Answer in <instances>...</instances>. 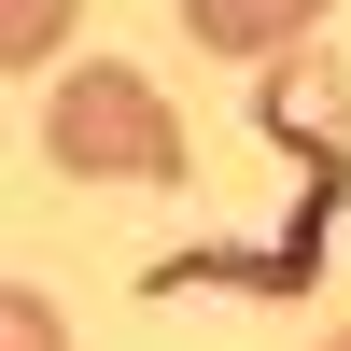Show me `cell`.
Listing matches in <instances>:
<instances>
[{
    "label": "cell",
    "instance_id": "6da1fadb",
    "mask_svg": "<svg viewBox=\"0 0 351 351\" xmlns=\"http://www.w3.org/2000/svg\"><path fill=\"white\" fill-rule=\"evenodd\" d=\"M43 155L71 183H183V112L141 71H71L43 99Z\"/></svg>",
    "mask_w": 351,
    "mask_h": 351
},
{
    "label": "cell",
    "instance_id": "7a4b0ae2",
    "mask_svg": "<svg viewBox=\"0 0 351 351\" xmlns=\"http://www.w3.org/2000/svg\"><path fill=\"white\" fill-rule=\"evenodd\" d=\"M183 28H197L211 56H281V43L324 28V0H183Z\"/></svg>",
    "mask_w": 351,
    "mask_h": 351
},
{
    "label": "cell",
    "instance_id": "3957f363",
    "mask_svg": "<svg viewBox=\"0 0 351 351\" xmlns=\"http://www.w3.org/2000/svg\"><path fill=\"white\" fill-rule=\"evenodd\" d=\"M71 14L84 0H0V71H43V56L71 43Z\"/></svg>",
    "mask_w": 351,
    "mask_h": 351
},
{
    "label": "cell",
    "instance_id": "277c9868",
    "mask_svg": "<svg viewBox=\"0 0 351 351\" xmlns=\"http://www.w3.org/2000/svg\"><path fill=\"white\" fill-rule=\"evenodd\" d=\"M0 351H71V324H56V309L14 281V295H0Z\"/></svg>",
    "mask_w": 351,
    "mask_h": 351
},
{
    "label": "cell",
    "instance_id": "5b68a950",
    "mask_svg": "<svg viewBox=\"0 0 351 351\" xmlns=\"http://www.w3.org/2000/svg\"><path fill=\"white\" fill-rule=\"evenodd\" d=\"M324 351H351V337H324Z\"/></svg>",
    "mask_w": 351,
    "mask_h": 351
}]
</instances>
